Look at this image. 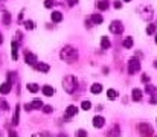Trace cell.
Wrapping results in <instances>:
<instances>
[{
    "mask_svg": "<svg viewBox=\"0 0 157 137\" xmlns=\"http://www.w3.org/2000/svg\"><path fill=\"white\" fill-rule=\"evenodd\" d=\"M41 108H43V102L38 101V99H35V101H32V102H29V104H25V110H26V111L41 110Z\"/></svg>",
    "mask_w": 157,
    "mask_h": 137,
    "instance_id": "obj_7",
    "label": "cell"
},
{
    "mask_svg": "<svg viewBox=\"0 0 157 137\" xmlns=\"http://www.w3.org/2000/svg\"><path fill=\"white\" fill-rule=\"evenodd\" d=\"M25 61H26V64H29V66H35L37 64V56L32 53V52H25Z\"/></svg>",
    "mask_w": 157,
    "mask_h": 137,
    "instance_id": "obj_8",
    "label": "cell"
},
{
    "mask_svg": "<svg viewBox=\"0 0 157 137\" xmlns=\"http://www.w3.org/2000/svg\"><path fill=\"white\" fill-rule=\"evenodd\" d=\"M139 14H140V17H142L144 20L148 21V20L153 18V8L148 6V5H144V6L139 8Z\"/></svg>",
    "mask_w": 157,
    "mask_h": 137,
    "instance_id": "obj_4",
    "label": "cell"
},
{
    "mask_svg": "<svg viewBox=\"0 0 157 137\" xmlns=\"http://www.w3.org/2000/svg\"><path fill=\"white\" fill-rule=\"evenodd\" d=\"M28 90L31 91V93H37V91L40 90V87H38L37 84H34V82H31V84H28Z\"/></svg>",
    "mask_w": 157,
    "mask_h": 137,
    "instance_id": "obj_26",
    "label": "cell"
},
{
    "mask_svg": "<svg viewBox=\"0 0 157 137\" xmlns=\"http://www.w3.org/2000/svg\"><path fill=\"white\" fill-rule=\"evenodd\" d=\"M110 8V2L108 0H99L98 2V9L99 11H107Z\"/></svg>",
    "mask_w": 157,
    "mask_h": 137,
    "instance_id": "obj_20",
    "label": "cell"
},
{
    "mask_svg": "<svg viewBox=\"0 0 157 137\" xmlns=\"http://www.w3.org/2000/svg\"><path fill=\"white\" fill-rule=\"evenodd\" d=\"M131 96H133V101H136V102L142 101V90H139V89H133Z\"/></svg>",
    "mask_w": 157,
    "mask_h": 137,
    "instance_id": "obj_18",
    "label": "cell"
},
{
    "mask_svg": "<svg viewBox=\"0 0 157 137\" xmlns=\"http://www.w3.org/2000/svg\"><path fill=\"white\" fill-rule=\"evenodd\" d=\"M108 29H110V32H113V34H116V35H121V34L124 32V25H122L119 20H113V21L110 23Z\"/></svg>",
    "mask_w": 157,
    "mask_h": 137,
    "instance_id": "obj_5",
    "label": "cell"
},
{
    "mask_svg": "<svg viewBox=\"0 0 157 137\" xmlns=\"http://www.w3.org/2000/svg\"><path fill=\"white\" fill-rule=\"evenodd\" d=\"M105 125V119L102 116H95L93 117V127L95 128H102Z\"/></svg>",
    "mask_w": 157,
    "mask_h": 137,
    "instance_id": "obj_12",
    "label": "cell"
},
{
    "mask_svg": "<svg viewBox=\"0 0 157 137\" xmlns=\"http://www.w3.org/2000/svg\"><path fill=\"white\" fill-rule=\"evenodd\" d=\"M32 137H51V136H49V133L44 131V133H37V134H34Z\"/></svg>",
    "mask_w": 157,
    "mask_h": 137,
    "instance_id": "obj_34",
    "label": "cell"
},
{
    "mask_svg": "<svg viewBox=\"0 0 157 137\" xmlns=\"http://www.w3.org/2000/svg\"><path fill=\"white\" fill-rule=\"evenodd\" d=\"M107 97H108L110 101H114V99L117 97V91L113 90V89H110V90L107 91Z\"/></svg>",
    "mask_w": 157,
    "mask_h": 137,
    "instance_id": "obj_25",
    "label": "cell"
},
{
    "mask_svg": "<svg viewBox=\"0 0 157 137\" xmlns=\"http://www.w3.org/2000/svg\"><path fill=\"white\" fill-rule=\"evenodd\" d=\"M9 137H18V136H17L15 131H9Z\"/></svg>",
    "mask_w": 157,
    "mask_h": 137,
    "instance_id": "obj_37",
    "label": "cell"
},
{
    "mask_svg": "<svg viewBox=\"0 0 157 137\" xmlns=\"http://www.w3.org/2000/svg\"><path fill=\"white\" fill-rule=\"evenodd\" d=\"M52 6H53V0H44V8L51 9Z\"/></svg>",
    "mask_w": 157,
    "mask_h": 137,
    "instance_id": "obj_33",
    "label": "cell"
},
{
    "mask_svg": "<svg viewBox=\"0 0 157 137\" xmlns=\"http://www.w3.org/2000/svg\"><path fill=\"white\" fill-rule=\"evenodd\" d=\"M76 87H78V79H76L73 75H67V76L63 79V89H64L66 93H69V94L75 93Z\"/></svg>",
    "mask_w": 157,
    "mask_h": 137,
    "instance_id": "obj_2",
    "label": "cell"
},
{
    "mask_svg": "<svg viewBox=\"0 0 157 137\" xmlns=\"http://www.w3.org/2000/svg\"><path fill=\"white\" fill-rule=\"evenodd\" d=\"M41 91H43V94H44V96H52L53 93H55V90H53L52 86H43Z\"/></svg>",
    "mask_w": 157,
    "mask_h": 137,
    "instance_id": "obj_21",
    "label": "cell"
},
{
    "mask_svg": "<svg viewBox=\"0 0 157 137\" xmlns=\"http://www.w3.org/2000/svg\"><path fill=\"white\" fill-rule=\"evenodd\" d=\"M154 67H156V69H157V61H154Z\"/></svg>",
    "mask_w": 157,
    "mask_h": 137,
    "instance_id": "obj_42",
    "label": "cell"
},
{
    "mask_svg": "<svg viewBox=\"0 0 157 137\" xmlns=\"http://www.w3.org/2000/svg\"><path fill=\"white\" fill-rule=\"evenodd\" d=\"M110 40H108V37H101V49H110Z\"/></svg>",
    "mask_w": 157,
    "mask_h": 137,
    "instance_id": "obj_24",
    "label": "cell"
},
{
    "mask_svg": "<svg viewBox=\"0 0 157 137\" xmlns=\"http://www.w3.org/2000/svg\"><path fill=\"white\" fill-rule=\"evenodd\" d=\"M18 122H20V105L15 107V111L12 114V125H18Z\"/></svg>",
    "mask_w": 157,
    "mask_h": 137,
    "instance_id": "obj_14",
    "label": "cell"
},
{
    "mask_svg": "<svg viewBox=\"0 0 157 137\" xmlns=\"http://www.w3.org/2000/svg\"><path fill=\"white\" fill-rule=\"evenodd\" d=\"M127 70H128V73H130V75H136V73L140 70V63H139V59H136V58H131V59L128 61Z\"/></svg>",
    "mask_w": 157,
    "mask_h": 137,
    "instance_id": "obj_3",
    "label": "cell"
},
{
    "mask_svg": "<svg viewBox=\"0 0 157 137\" xmlns=\"http://www.w3.org/2000/svg\"><path fill=\"white\" fill-rule=\"evenodd\" d=\"M81 108H82V110H86V111H89V110L92 108L90 101H82V102H81Z\"/></svg>",
    "mask_w": 157,
    "mask_h": 137,
    "instance_id": "obj_27",
    "label": "cell"
},
{
    "mask_svg": "<svg viewBox=\"0 0 157 137\" xmlns=\"http://www.w3.org/2000/svg\"><path fill=\"white\" fill-rule=\"evenodd\" d=\"M142 82H148V76H147V75L142 76Z\"/></svg>",
    "mask_w": 157,
    "mask_h": 137,
    "instance_id": "obj_38",
    "label": "cell"
},
{
    "mask_svg": "<svg viewBox=\"0 0 157 137\" xmlns=\"http://www.w3.org/2000/svg\"><path fill=\"white\" fill-rule=\"evenodd\" d=\"M124 2H125V3H128V2H131V0H124Z\"/></svg>",
    "mask_w": 157,
    "mask_h": 137,
    "instance_id": "obj_43",
    "label": "cell"
},
{
    "mask_svg": "<svg viewBox=\"0 0 157 137\" xmlns=\"http://www.w3.org/2000/svg\"><path fill=\"white\" fill-rule=\"evenodd\" d=\"M56 137H67V136H66V134H58Z\"/></svg>",
    "mask_w": 157,
    "mask_h": 137,
    "instance_id": "obj_41",
    "label": "cell"
},
{
    "mask_svg": "<svg viewBox=\"0 0 157 137\" xmlns=\"http://www.w3.org/2000/svg\"><path fill=\"white\" fill-rule=\"evenodd\" d=\"M113 6H114L116 9H121V8H122V2H119V0H116V2L113 3Z\"/></svg>",
    "mask_w": 157,
    "mask_h": 137,
    "instance_id": "obj_35",
    "label": "cell"
},
{
    "mask_svg": "<svg viewBox=\"0 0 157 137\" xmlns=\"http://www.w3.org/2000/svg\"><path fill=\"white\" fill-rule=\"evenodd\" d=\"M3 43V37H2V34H0V44Z\"/></svg>",
    "mask_w": 157,
    "mask_h": 137,
    "instance_id": "obj_40",
    "label": "cell"
},
{
    "mask_svg": "<svg viewBox=\"0 0 157 137\" xmlns=\"http://www.w3.org/2000/svg\"><path fill=\"white\" fill-rule=\"evenodd\" d=\"M51 18H52V21H55V23H59L63 20V14L59 11H53L52 14H51Z\"/></svg>",
    "mask_w": 157,
    "mask_h": 137,
    "instance_id": "obj_19",
    "label": "cell"
},
{
    "mask_svg": "<svg viewBox=\"0 0 157 137\" xmlns=\"http://www.w3.org/2000/svg\"><path fill=\"white\" fill-rule=\"evenodd\" d=\"M11 89H12V87H11V82L6 81V82H3V84L0 86V93H2V94H8V93L11 91Z\"/></svg>",
    "mask_w": 157,
    "mask_h": 137,
    "instance_id": "obj_16",
    "label": "cell"
},
{
    "mask_svg": "<svg viewBox=\"0 0 157 137\" xmlns=\"http://www.w3.org/2000/svg\"><path fill=\"white\" fill-rule=\"evenodd\" d=\"M35 69H37L38 72H41V73H48V72L51 70L49 64H46V63H38V64H35Z\"/></svg>",
    "mask_w": 157,
    "mask_h": 137,
    "instance_id": "obj_13",
    "label": "cell"
},
{
    "mask_svg": "<svg viewBox=\"0 0 157 137\" xmlns=\"http://www.w3.org/2000/svg\"><path fill=\"white\" fill-rule=\"evenodd\" d=\"M90 91H92V93H93V94H99V93H101V91H102V86H101V84H98V82H96V84H93V86H92V87H90Z\"/></svg>",
    "mask_w": 157,
    "mask_h": 137,
    "instance_id": "obj_23",
    "label": "cell"
},
{
    "mask_svg": "<svg viewBox=\"0 0 157 137\" xmlns=\"http://www.w3.org/2000/svg\"><path fill=\"white\" fill-rule=\"evenodd\" d=\"M154 32H156V25H148V26H147V34L151 35V34H154Z\"/></svg>",
    "mask_w": 157,
    "mask_h": 137,
    "instance_id": "obj_29",
    "label": "cell"
},
{
    "mask_svg": "<svg viewBox=\"0 0 157 137\" xmlns=\"http://www.w3.org/2000/svg\"><path fill=\"white\" fill-rule=\"evenodd\" d=\"M76 3H78V0H67V5L69 6H75Z\"/></svg>",
    "mask_w": 157,
    "mask_h": 137,
    "instance_id": "obj_36",
    "label": "cell"
},
{
    "mask_svg": "<svg viewBox=\"0 0 157 137\" xmlns=\"http://www.w3.org/2000/svg\"><path fill=\"white\" fill-rule=\"evenodd\" d=\"M43 113H44V114L52 113V107H51V105H43Z\"/></svg>",
    "mask_w": 157,
    "mask_h": 137,
    "instance_id": "obj_31",
    "label": "cell"
},
{
    "mask_svg": "<svg viewBox=\"0 0 157 137\" xmlns=\"http://www.w3.org/2000/svg\"><path fill=\"white\" fill-rule=\"evenodd\" d=\"M137 131H139V134L142 137H150L153 134V128L150 127V124H139Z\"/></svg>",
    "mask_w": 157,
    "mask_h": 137,
    "instance_id": "obj_6",
    "label": "cell"
},
{
    "mask_svg": "<svg viewBox=\"0 0 157 137\" xmlns=\"http://www.w3.org/2000/svg\"><path fill=\"white\" fill-rule=\"evenodd\" d=\"M90 21H92L93 25H101V23L104 21V17H102L101 14H93V15L90 17Z\"/></svg>",
    "mask_w": 157,
    "mask_h": 137,
    "instance_id": "obj_15",
    "label": "cell"
},
{
    "mask_svg": "<svg viewBox=\"0 0 157 137\" xmlns=\"http://www.w3.org/2000/svg\"><path fill=\"white\" fill-rule=\"evenodd\" d=\"M122 46H124L125 49H131V47H133V38H131V37H125L124 41H122Z\"/></svg>",
    "mask_w": 157,
    "mask_h": 137,
    "instance_id": "obj_22",
    "label": "cell"
},
{
    "mask_svg": "<svg viewBox=\"0 0 157 137\" xmlns=\"http://www.w3.org/2000/svg\"><path fill=\"white\" fill-rule=\"evenodd\" d=\"M2 108H5V110H8V104H6V102H2Z\"/></svg>",
    "mask_w": 157,
    "mask_h": 137,
    "instance_id": "obj_39",
    "label": "cell"
},
{
    "mask_svg": "<svg viewBox=\"0 0 157 137\" xmlns=\"http://www.w3.org/2000/svg\"><path fill=\"white\" fill-rule=\"evenodd\" d=\"M156 43H157V35H156Z\"/></svg>",
    "mask_w": 157,
    "mask_h": 137,
    "instance_id": "obj_44",
    "label": "cell"
},
{
    "mask_svg": "<svg viewBox=\"0 0 157 137\" xmlns=\"http://www.w3.org/2000/svg\"><path fill=\"white\" fill-rule=\"evenodd\" d=\"M59 58L70 64V63L78 59V50L75 47H72V46H64L61 49V52H59Z\"/></svg>",
    "mask_w": 157,
    "mask_h": 137,
    "instance_id": "obj_1",
    "label": "cell"
},
{
    "mask_svg": "<svg viewBox=\"0 0 157 137\" xmlns=\"http://www.w3.org/2000/svg\"><path fill=\"white\" fill-rule=\"evenodd\" d=\"M2 21H3L5 26H9V25H11V14H9L8 11H3V14H2Z\"/></svg>",
    "mask_w": 157,
    "mask_h": 137,
    "instance_id": "obj_17",
    "label": "cell"
},
{
    "mask_svg": "<svg viewBox=\"0 0 157 137\" xmlns=\"http://www.w3.org/2000/svg\"><path fill=\"white\" fill-rule=\"evenodd\" d=\"M145 91H147V93H148L150 96H154V94H156V89H154L153 86H150V84H148V86L145 87Z\"/></svg>",
    "mask_w": 157,
    "mask_h": 137,
    "instance_id": "obj_28",
    "label": "cell"
},
{
    "mask_svg": "<svg viewBox=\"0 0 157 137\" xmlns=\"http://www.w3.org/2000/svg\"><path fill=\"white\" fill-rule=\"evenodd\" d=\"M76 137H87V131L86 130H78L76 131Z\"/></svg>",
    "mask_w": 157,
    "mask_h": 137,
    "instance_id": "obj_32",
    "label": "cell"
},
{
    "mask_svg": "<svg viewBox=\"0 0 157 137\" xmlns=\"http://www.w3.org/2000/svg\"><path fill=\"white\" fill-rule=\"evenodd\" d=\"M25 26H26V29H34L35 28V23L32 20H26L25 21Z\"/></svg>",
    "mask_w": 157,
    "mask_h": 137,
    "instance_id": "obj_30",
    "label": "cell"
},
{
    "mask_svg": "<svg viewBox=\"0 0 157 137\" xmlns=\"http://www.w3.org/2000/svg\"><path fill=\"white\" fill-rule=\"evenodd\" d=\"M76 113H78V108H76L75 105H69V107L66 108V113H64V116H66L67 119H70V117H73Z\"/></svg>",
    "mask_w": 157,
    "mask_h": 137,
    "instance_id": "obj_11",
    "label": "cell"
},
{
    "mask_svg": "<svg viewBox=\"0 0 157 137\" xmlns=\"http://www.w3.org/2000/svg\"><path fill=\"white\" fill-rule=\"evenodd\" d=\"M11 58H12V61H17V58H18V43L15 40L11 43Z\"/></svg>",
    "mask_w": 157,
    "mask_h": 137,
    "instance_id": "obj_10",
    "label": "cell"
},
{
    "mask_svg": "<svg viewBox=\"0 0 157 137\" xmlns=\"http://www.w3.org/2000/svg\"><path fill=\"white\" fill-rule=\"evenodd\" d=\"M107 137H121V128H119V125H117V124H114V125L108 130Z\"/></svg>",
    "mask_w": 157,
    "mask_h": 137,
    "instance_id": "obj_9",
    "label": "cell"
}]
</instances>
